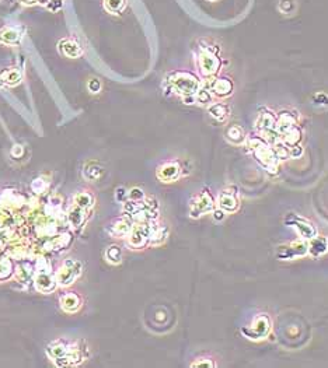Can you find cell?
<instances>
[{
  "label": "cell",
  "mask_w": 328,
  "mask_h": 368,
  "mask_svg": "<svg viewBox=\"0 0 328 368\" xmlns=\"http://www.w3.org/2000/svg\"><path fill=\"white\" fill-rule=\"evenodd\" d=\"M245 146L250 149L254 160L270 174H277L281 159L278 157L274 146L263 136H247Z\"/></svg>",
  "instance_id": "obj_1"
},
{
  "label": "cell",
  "mask_w": 328,
  "mask_h": 368,
  "mask_svg": "<svg viewBox=\"0 0 328 368\" xmlns=\"http://www.w3.org/2000/svg\"><path fill=\"white\" fill-rule=\"evenodd\" d=\"M166 83L171 91L182 96H195L196 91L202 87L201 80L196 75L188 70H174L166 77Z\"/></svg>",
  "instance_id": "obj_2"
},
{
  "label": "cell",
  "mask_w": 328,
  "mask_h": 368,
  "mask_svg": "<svg viewBox=\"0 0 328 368\" xmlns=\"http://www.w3.org/2000/svg\"><path fill=\"white\" fill-rule=\"evenodd\" d=\"M198 69L201 76L211 80L218 76L222 69V59L219 56V48L216 45H201L198 55Z\"/></svg>",
  "instance_id": "obj_3"
},
{
  "label": "cell",
  "mask_w": 328,
  "mask_h": 368,
  "mask_svg": "<svg viewBox=\"0 0 328 368\" xmlns=\"http://www.w3.org/2000/svg\"><path fill=\"white\" fill-rule=\"evenodd\" d=\"M271 330H272V321H271L270 315L263 312L252 318L250 325L243 326L241 333H243V336L250 339L252 342H259L270 336Z\"/></svg>",
  "instance_id": "obj_4"
},
{
  "label": "cell",
  "mask_w": 328,
  "mask_h": 368,
  "mask_svg": "<svg viewBox=\"0 0 328 368\" xmlns=\"http://www.w3.org/2000/svg\"><path fill=\"white\" fill-rule=\"evenodd\" d=\"M157 223L148 222L141 224H134V229L126 237V244L130 249H143L150 244V238Z\"/></svg>",
  "instance_id": "obj_5"
},
{
  "label": "cell",
  "mask_w": 328,
  "mask_h": 368,
  "mask_svg": "<svg viewBox=\"0 0 328 368\" xmlns=\"http://www.w3.org/2000/svg\"><path fill=\"white\" fill-rule=\"evenodd\" d=\"M216 207V200L208 188H204L200 191L189 202V217L192 218H200L212 213Z\"/></svg>",
  "instance_id": "obj_6"
},
{
  "label": "cell",
  "mask_w": 328,
  "mask_h": 368,
  "mask_svg": "<svg viewBox=\"0 0 328 368\" xmlns=\"http://www.w3.org/2000/svg\"><path fill=\"white\" fill-rule=\"evenodd\" d=\"M283 223H285V226L296 230L299 237L304 241H310L317 235V229L314 224L310 222L309 218L302 217L297 213H288L286 217L283 218Z\"/></svg>",
  "instance_id": "obj_7"
},
{
  "label": "cell",
  "mask_w": 328,
  "mask_h": 368,
  "mask_svg": "<svg viewBox=\"0 0 328 368\" xmlns=\"http://www.w3.org/2000/svg\"><path fill=\"white\" fill-rule=\"evenodd\" d=\"M82 272H83L82 262L76 259H64L56 272V281L60 287H69L75 283V280L79 279Z\"/></svg>",
  "instance_id": "obj_8"
},
{
  "label": "cell",
  "mask_w": 328,
  "mask_h": 368,
  "mask_svg": "<svg viewBox=\"0 0 328 368\" xmlns=\"http://www.w3.org/2000/svg\"><path fill=\"white\" fill-rule=\"evenodd\" d=\"M309 255V244L304 240L290 242L289 245L278 247L277 259L279 260H293L299 258H304Z\"/></svg>",
  "instance_id": "obj_9"
},
{
  "label": "cell",
  "mask_w": 328,
  "mask_h": 368,
  "mask_svg": "<svg viewBox=\"0 0 328 368\" xmlns=\"http://www.w3.org/2000/svg\"><path fill=\"white\" fill-rule=\"evenodd\" d=\"M216 206L219 209L225 210L226 213H236L240 207V197H238L237 186H227L219 192L216 199Z\"/></svg>",
  "instance_id": "obj_10"
},
{
  "label": "cell",
  "mask_w": 328,
  "mask_h": 368,
  "mask_svg": "<svg viewBox=\"0 0 328 368\" xmlns=\"http://www.w3.org/2000/svg\"><path fill=\"white\" fill-rule=\"evenodd\" d=\"M277 119L278 116L268 108H263L258 114L255 119V127L263 133V137H270V136H279L277 133Z\"/></svg>",
  "instance_id": "obj_11"
},
{
  "label": "cell",
  "mask_w": 328,
  "mask_h": 368,
  "mask_svg": "<svg viewBox=\"0 0 328 368\" xmlns=\"http://www.w3.org/2000/svg\"><path fill=\"white\" fill-rule=\"evenodd\" d=\"M208 89L216 98H229L234 93V82L232 77L222 75L211 79L208 83Z\"/></svg>",
  "instance_id": "obj_12"
},
{
  "label": "cell",
  "mask_w": 328,
  "mask_h": 368,
  "mask_svg": "<svg viewBox=\"0 0 328 368\" xmlns=\"http://www.w3.org/2000/svg\"><path fill=\"white\" fill-rule=\"evenodd\" d=\"M181 174H182V167L180 163L175 160H170L157 167L156 177L159 178L161 182L170 184V182H175L177 179H180Z\"/></svg>",
  "instance_id": "obj_13"
},
{
  "label": "cell",
  "mask_w": 328,
  "mask_h": 368,
  "mask_svg": "<svg viewBox=\"0 0 328 368\" xmlns=\"http://www.w3.org/2000/svg\"><path fill=\"white\" fill-rule=\"evenodd\" d=\"M132 229H134V222L128 216H125L114 220L107 227V231L109 235H112L115 238H123V237H128Z\"/></svg>",
  "instance_id": "obj_14"
},
{
  "label": "cell",
  "mask_w": 328,
  "mask_h": 368,
  "mask_svg": "<svg viewBox=\"0 0 328 368\" xmlns=\"http://www.w3.org/2000/svg\"><path fill=\"white\" fill-rule=\"evenodd\" d=\"M34 286L38 291L49 294L56 288L58 281H56V277H53L51 273L45 272V270H39L34 277Z\"/></svg>",
  "instance_id": "obj_15"
},
{
  "label": "cell",
  "mask_w": 328,
  "mask_h": 368,
  "mask_svg": "<svg viewBox=\"0 0 328 368\" xmlns=\"http://www.w3.org/2000/svg\"><path fill=\"white\" fill-rule=\"evenodd\" d=\"M59 304H60L62 311L66 314H76L80 311V308L83 305V299L78 292H64L59 299Z\"/></svg>",
  "instance_id": "obj_16"
},
{
  "label": "cell",
  "mask_w": 328,
  "mask_h": 368,
  "mask_svg": "<svg viewBox=\"0 0 328 368\" xmlns=\"http://www.w3.org/2000/svg\"><path fill=\"white\" fill-rule=\"evenodd\" d=\"M297 121L295 118V115L289 112V111H283L278 115L277 119V133L279 134V137H282L283 134L288 133L290 129L293 126H296Z\"/></svg>",
  "instance_id": "obj_17"
},
{
  "label": "cell",
  "mask_w": 328,
  "mask_h": 368,
  "mask_svg": "<svg viewBox=\"0 0 328 368\" xmlns=\"http://www.w3.org/2000/svg\"><path fill=\"white\" fill-rule=\"evenodd\" d=\"M59 52L66 57L71 59H78L83 55V49L80 48V45L72 39H62L59 42Z\"/></svg>",
  "instance_id": "obj_18"
},
{
  "label": "cell",
  "mask_w": 328,
  "mask_h": 368,
  "mask_svg": "<svg viewBox=\"0 0 328 368\" xmlns=\"http://www.w3.org/2000/svg\"><path fill=\"white\" fill-rule=\"evenodd\" d=\"M208 114L215 121L226 122L230 115V107L225 102H212L211 105H208Z\"/></svg>",
  "instance_id": "obj_19"
},
{
  "label": "cell",
  "mask_w": 328,
  "mask_h": 368,
  "mask_svg": "<svg viewBox=\"0 0 328 368\" xmlns=\"http://www.w3.org/2000/svg\"><path fill=\"white\" fill-rule=\"evenodd\" d=\"M226 139H227V141H230L232 144L240 146V144H244L245 143L247 134H245L243 127L234 123V125H230L226 129Z\"/></svg>",
  "instance_id": "obj_20"
},
{
  "label": "cell",
  "mask_w": 328,
  "mask_h": 368,
  "mask_svg": "<svg viewBox=\"0 0 328 368\" xmlns=\"http://www.w3.org/2000/svg\"><path fill=\"white\" fill-rule=\"evenodd\" d=\"M328 251L327 238L315 235L309 241V255L311 258H320Z\"/></svg>",
  "instance_id": "obj_21"
},
{
  "label": "cell",
  "mask_w": 328,
  "mask_h": 368,
  "mask_svg": "<svg viewBox=\"0 0 328 368\" xmlns=\"http://www.w3.org/2000/svg\"><path fill=\"white\" fill-rule=\"evenodd\" d=\"M72 350L71 347V343L66 342V340H62V339H59V340H55V342H52L49 346H48V349H46V353L48 355L53 358V361L59 358V357H62L66 353H69Z\"/></svg>",
  "instance_id": "obj_22"
},
{
  "label": "cell",
  "mask_w": 328,
  "mask_h": 368,
  "mask_svg": "<svg viewBox=\"0 0 328 368\" xmlns=\"http://www.w3.org/2000/svg\"><path fill=\"white\" fill-rule=\"evenodd\" d=\"M104 174V167L101 164H98L96 161H90L84 165L83 168V178L87 182H97L100 178L103 177Z\"/></svg>",
  "instance_id": "obj_23"
},
{
  "label": "cell",
  "mask_w": 328,
  "mask_h": 368,
  "mask_svg": "<svg viewBox=\"0 0 328 368\" xmlns=\"http://www.w3.org/2000/svg\"><path fill=\"white\" fill-rule=\"evenodd\" d=\"M73 203H75L76 207H80V209L83 210H89L91 207H94L96 197H94V195L90 191H80L78 193H75Z\"/></svg>",
  "instance_id": "obj_24"
},
{
  "label": "cell",
  "mask_w": 328,
  "mask_h": 368,
  "mask_svg": "<svg viewBox=\"0 0 328 368\" xmlns=\"http://www.w3.org/2000/svg\"><path fill=\"white\" fill-rule=\"evenodd\" d=\"M68 223L69 226L73 227L75 230L82 229L86 223V210L80 209V207H73L72 210H69L68 213Z\"/></svg>",
  "instance_id": "obj_25"
},
{
  "label": "cell",
  "mask_w": 328,
  "mask_h": 368,
  "mask_svg": "<svg viewBox=\"0 0 328 368\" xmlns=\"http://www.w3.org/2000/svg\"><path fill=\"white\" fill-rule=\"evenodd\" d=\"M0 80L7 86H17L23 82V73L19 69H6L0 73Z\"/></svg>",
  "instance_id": "obj_26"
},
{
  "label": "cell",
  "mask_w": 328,
  "mask_h": 368,
  "mask_svg": "<svg viewBox=\"0 0 328 368\" xmlns=\"http://www.w3.org/2000/svg\"><path fill=\"white\" fill-rule=\"evenodd\" d=\"M302 137H303V132H302V129L300 127L297 126H293L292 129H290L289 132L288 133H285L281 137L282 139V141L286 144V146L289 147H293V146H297L300 141H302Z\"/></svg>",
  "instance_id": "obj_27"
},
{
  "label": "cell",
  "mask_w": 328,
  "mask_h": 368,
  "mask_svg": "<svg viewBox=\"0 0 328 368\" xmlns=\"http://www.w3.org/2000/svg\"><path fill=\"white\" fill-rule=\"evenodd\" d=\"M122 248L119 247V245H109L107 249H105V252H104V256H105V259L108 263L111 265H119L121 262H122Z\"/></svg>",
  "instance_id": "obj_28"
},
{
  "label": "cell",
  "mask_w": 328,
  "mask_h": 368,
  "mask_svg": "<svg viewBox=\"0 0 328 368\" xmlns=\"http://www.w3.org/2000/svg\"><path fill=\"white\" fill-rule=\"evenodd\" d=\"M168 237V229L167 226H160V224H157L153 230V234H152V238H150V244L149 245H152V247H155V245H161L163 242L167 240Z\"/></svg>",
  "instance_id": "obj_29"
},
{
  "label": "cell",
  "mask_w": 328,
  "mask_h": 368,
  "mask_svg": "<svg viewBox=\"0 0 328 368\" xmlns=\"http://www.w3.org/2000/svg\"><path fill=\"white\" fill-rule=\"evenodd\" d=\"M0 41L2 42H5V44H17L20 41V32L17 30H14V28H3L2 31H0Z\"/></svg>",
  "instance_id": "obj_30"
},
{
  "label": "cell",
  "mask_w": 328,
  "mask_h": 368,
  "mask_svg": "<svg viewBox=\"0 0 328 368\" xmlns=\"http://www.w3.org/2000/svg\"><path fill=\"white\" fill-rule=\"evenodd\" d=\"M278 10L282 16H292L296 13L297 2L296 0H279L278 2Z\"/></svg>",
  "instance_id": "obj_31"
},
{
  "label": "cell",
  "mask_w": 328,
  "mask_h": 368,
  "mask_svg": "<svg viewBox=\"0 0 328 368\" xmlns=\"http://www.w3.org/2000/svg\"><path fill=\"white\" fill-rule=\"evenodd\" d=\"M213 94L211 93V90L208 89V87H201L198 91H196V94H195V101L196 104H200V105H211L213 102Z\"/></svg>",
  "instance_id": "obj_32"
},
{
  "label": "cell",
  "mask_w": 328,
  "mask_h": 368,
  "mask_svg": "<svg viewBox=\"0 0 328 368\" xmlns=\"http://www.w3.org/2000/svg\"><path fill=\"white\" fill-rule=\"evenodd\" d=\"M13 270L14 267L12 260L7 259V258H0V281L10 279L13 274Z\"/></svg>",
  "instance_id": "obj_33"
},
{
  "label": "cell",
  "mask_w": 328,
  "mask_h": 368,
  "mask_svg": "<svg viewBox=\"0 0 328 368\" xmlns=\"http://www.w3.org/2000/svg\"><path fill=\"white\" fill-rule=\"evenodd\" d=\"M125 6H126V0H104L105 10L112 14L122 13Z\"/></svg>",
  "instance_id": "obj_34"
},
{
  "label": "cell",
  "mask_w": 328,
  "mask_h": 368,
  "mask_svg": "<svg viewBox=\"0 0 328 368\" xmlns=\"http://www.w3.org/2000/svg\"><path fill=\"white\" fill-rule=\"evenodd\" d=\"M152 319H153V324L156 325H166L170 319V314H168L167 308L164 307H157L156 311L153 312L152 315Z\"/></svg>",
  "instance_id": "obj_35"
},
{
  "label": "cell",
  "mask_w": 328,
  "mask_h": 368,
  "mask_svg": "<svg viewBox=\"0 0 328 368\" xmlns=\"http://www.w3.org/2000/svg\"><path fill=\"white\" fill-rule=\"evenodd\" d=\"M191 367L192 368H215L216 367V362L213 360L212 357H209V355H201L198 358H195L193 362L191 364Z\"/></svg>",
  "instance_id": "obj_36"
},
{
  "label": "cell",
  "mask_w": 328,
  "mask_h": 368,
  "mask_svg": "<svg viewBox=\"0 0 328 368\" xmlns=\"http://www.w3.org/2000/svg\"><path fill=\"white\" fill-rule=\"evenodd\" d=\"M145 197H146V193L145 191L139 188V186H134L132 189H129L128 191V200H132V202H142V200H145Z\"/></svg>",
  "instance_id": "obj_37"
},
{
  "label": "cell",
  "mask_w": 328,
  "mask_h": 368,
  "mask_svg": "<svg viewBox=\"0 0 328 368\" xmlns=\"http://www.w3.org/2000/svg\"><path fill=\"white\" fill-rule=\"evenodd\" d=\"M17 276H19V279L21 280V281L28 283V281L31 280V276H32L31 267L28 266V265H23V266H20L19 269H17Z\"/></svg>",
  "instance_id": "obj_38"
},
{
  "label": "cell",
  "mask_w": 328,
  "mask_h": 368,
  "mask_svg": "<svg viewBox=\"0 0 328 368\" xmlns=\"http://www.w3.org/2000/svg\"><path fill=\"white\" fill-rule=\"evenodd\" d=\"M101 89H103V84H101L100 79H97V77L89 79V82H87V90L90 91L91 94H98L101 91Z\"/></svg>",
  "instance_id": "obj_39"
},
{
  "label": "cell",
  "mask_w": 328,
  "mask_h": 368,
  "mask_svg": "<svg viewBox=\"0 0 328 368\" xmlns=\"http://www.w3.org/2000/svg\"><path fill=\"white\" fill-rule=\"evenodd\" d=\"M313 104L315 107H321V108H328V96L324 93H317L313 96Z\"/></svg>",
  "instance_id": "obj_40"
},
{
  "label": "cell",
  "mask_w": 328,
  "mask_h": 368,
  "mask_svg": "<svg viewBox=\"0 0 328 368\" xmlns=\"http://www.w3.org/2000/svg\"><path fill=\"white\" fill-rule=\"evenodd\" d=\"M115 202L118 203H125L128 202V189L123 188V186H118L115 189Z\"/></svg>",
  "instance_id": "obj_41"
},
{
  "label": "cell",
  "mask_w": 328,
  "mask_h": 368,
  "mask_svg": "<svg viewBox=\"0 0 328 368\" xmlns=\"http://www.w3.org/2000/svg\"><path fill=\"white\" fill-rule=\"evenodd\" d=\"M303 153H304L303 147L300 144H297V146H293L289 149V157H292V159H300L303 156Z\"/></svg>",
  "instance_id": "obj_42"
},
{
  "label": "cell",
  "mask_w": 328,
  "mask_h": 368,
  "mask_svg": "<svg viewBox=\"0 0 328 368\" xmlns=\"http://www.w3.org/2000/svg\"><path fill=\"white\" fill-rule=\"evenodd\" d=\"M42 178H39V179H37V181H34L31 185V188L34 189V191L37 192V193H42V192L45 191L46 189V185L45 184H42Z\"/></svg>",
  "instance_id": "obj_43"
},
{
  "label": "cell",
  "mask_w": 328,
  "mask_h": 368,
  "mask_svg": "<svg viewBox=\"0 0 328 368\" xmlns=\"http://www.w3.org/2000/svg\"><path fill=\"white\" fill-rule=\"evenodd\" d=\"M212 214H213V218L216 220V222H222V220H225V217H226V213L225 210H222V209H219L218 206L215 207V210L212 211Z\"/></svg>",
  "instance_id": "obj_44"
},
{
  "label": "cell",
  "mask_w": 328,
  "mask_h": 368,
  "mask_svg": "<svg viewBox=\"0 0 328 368\" xmlns=\"http://www.w3.org/2000/svg\"><path fill=\"white\" fill-rule=\"evenodd\" d=\"M46 7L52 10V12H58L59 9L62 7V2L60 0H49L48 3H46Z\"/></svg>",
  "instance_id": "obj_45"
},
{
  "label": "cell",
  "mask_w": 328,
  "mask_h": 368,
  "mask_svg": "<svg viewBox=\"0 0 328 368\" xmlns=\"http://www.w3.org/2000/svg\"><path fill=\"white\" fill-rule=\"evenodd\" d=\"M23 152H24V146L16 144V146L13 147V150H12V156H13L14 159H20V157L23 156Z\"/></svg>",
  "instance_id": "obj_46"
},
{
  "label": "cell",
  "mask_w": 328,
  "mask_h": 368,
  "mask_svg": "<svg viewBox=\"0 0 328 368\" xmlns=\"http://www.w3.org/2000/svg\"><path fill=\"white\" fill-rule=\"evenodd\" d=\"M23 3H26V5H31V3H35L37 0H21Z\"/></svg>",
  "instance_id": "obj_47"
},
{
  "label": "cell",
  "mask_w": 328,
  "mask_h": 368,
  "mask_svg": "<svg viewBox=\"0 0 328 368\" xmlns=\"http://www.w3.org/2000/svg\"><path fill=\"white\" fill-rule=\"evenodd\" d=\"M209 2H218V0H209Z\"/></svg>",
  "instance_id": "obj_48"
},
{
  "label": "cell",
  "mask_w": 328,
  "mask_h": 368,
  "mask_svg": "<svg viewBox=\"0 0 328 368\" xmlns=\"http://www.w3.org/2000/svg\"><path fill=\"white\" fill-rule=\"evenodd\" d=\"M327 244H328V238H327Z\"/></svg>",
  "instance_id": "obj_49"
}]
</instances>
